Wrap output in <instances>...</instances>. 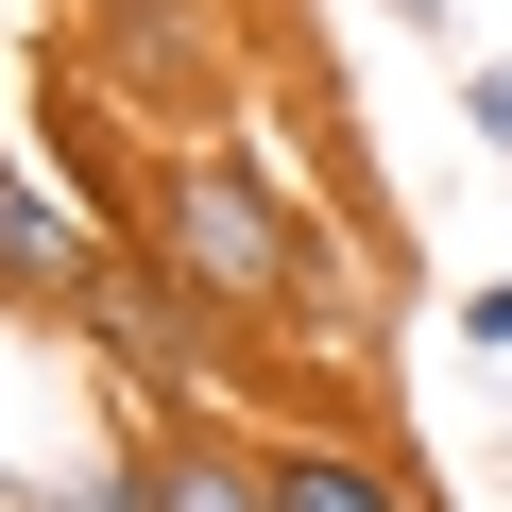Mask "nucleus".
<instances>
[{"label": "nucleus", "mask_w": 512, "mask_h": 512, "mask_svg": "<svg viewBox=\"0 0 512 512\" xmlns=\"http://www.w3.org/2000/svg\"><path fill=\"white\" fill-rule=\"evenodd\" d=\"M137 256L222 325V342H342L359 308H376V256L256 154V137H188V154H154V188H137Z\"/></svg>", "instance_id": "nucleus-1"}, {"label": "nucleus", "mask_w": 512, "mask_h": 512, "mask_svg": "<svg viewBox=\"0 0 512 512\" xmlns=\"http://www.w3.org/2000/svg\"><path fill=\"white\" fill-rule=\"evenodd\" d=\"M69 52H86V86L154 137V154H188V137H239V0H86V18H52Z\"/></svg>", "instance_id": "nucleus-2"}, {"label": "nucleus", "mask_w": 512, "mask_h": 512, "mask_svg": "<svg viewBox=\"0 0 512 512\" xmlns=\"http://www.w3.org/2000/svg\"><path fill=\"white\" fill-rule=\"evenodd\" d=\"M86 376L120 393V427H188V410H239V376H256V342H222L154 256H120L103 274V308H86Z\"/></svg>", "instance_id": "nucleus-3"}, {"label": "nucleus", "mask_w": 512, "mask_h": 512, "mask_svg": "<svg viewBox=\"0 0 512 512\" xmlns=\"http://www.w3.org/2000/svg\"><path fill=\"white\" fill-rule=\"evenodd\" d=\"M120 222L0 120V325H35V342H86V308H103V274H120Z\"/></svg>", "instance_id": "nucleus-4"}, {"label": "nucleus", "mask_w": 512, "mask_h": 512, "mask_svg": "<svg viewBox=\"0 0 512 512\" xmlns=\"http://www.w3.org/2000/svg\"><path fill=\"white\" fill-rule=\"evenodd\" d=\"M274 512H444V495L393 444V410H359V427H274Z\"/></svg>", "instance_id": "nucleus-5"}, {"label": "nucleus", "mask_w": 512, "mask_h": 512, "mask_svg": "<svg viewBox=\"0 0 512 512\" xmlns=\"http://www.w3.org/2000/svg\"><path fill=\"white\" fill-rule=\"evenodd\" d=\"M137 478H154V512H274V427H256V410L137 427Z\"/></svg>", "instance_id": "nucleus-6"}, {"label": "nucleus", "mask_w": 512, "mask_h": 512, "mask_svg": "<svg viewBox=\"0 0 512 512\" xmlns=\"http://www.w3.org/2000/svg\"><path fill=\"white\" fill-rule=\"evenodd\" d=\"M0 512H154L137 427H120V444H86V461H18V478H0Z\"/></svg>", "instance_id": "nucleus-7"}, {"label": "nucleus", "mask_w": 512, "mask_h": 512, "mask_svg": "<svg viewBox=\"0 0 512 512\" xmlns=\"http://www.w3.org/2000/svg\"><path fill=\"white\" fill-rule=\"evenodd\" d=\"M461 137L512 171V52H461Z\"/></svg>", "instance_id": "nucleus-8"}, {"label": "nucleus", "mask_w": 512, "mask_h": 512, "mask_svg": "<svg viewBox=\"0 0 512 512\" xmlns=\"http://www.w3.org/2000/svg\"><path fill=\"white\" fill-rule=\"evenodd\" d=\"M444 325H461V359H512V274H461Z\"/></svg>", "instance_id": "nucleus-9"}, {"label": "nucleus", "mask_w": 512, "mask_h": 512, "mask_svg": "<svg viewBox=\"0 0 512 512\" xmlns=\"http://www.w3.org/2000/svg\"><path fill=\"white\" fill-rule=\"evenodd\" d=\"M376 18H393V35H461V18H444V0H376Z\"/></svg>", "instance_id": "nucleus-10"}, {"label": "nucleus", "mask_w": 512, "mask_h": 512, "mask_svg": "<svg viewBox=\"0 0 512 512\" xmlns=\"http://www.w3.org/2000/svg\"><path fill=\"white\" fill-rule=\"evenodd\" d=\"M35 18H86V0H35Z\"/></svg>", "instance_id": "nucleus-11"}]
</instances>
